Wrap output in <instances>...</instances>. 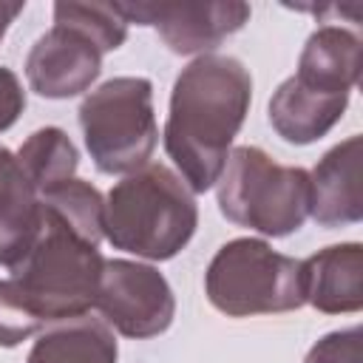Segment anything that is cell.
<instances>
[{
  "mask_svg": "<svg viewBox=\"0 0 363 363\" xmlns=\"http://www.w3.org/2000/svg\"><path fill=\"white\" fill-rule=\"evenodd\" d=\"M360 34L346 26H318L301 57L298 71L292 74L301 85L320 94H352L360 77Z\"/></svg>",
  "mask_w": 363,
  "mask_h": 363,
  "instance_id": "cell-14",
  "label": "cell"
},
{
  "mask_svg": "<svg viewBox=\"0 0 363 363\" xmlns=\"http://www.w3.org/2000/svg\"><path fill=\"white\" fill-rule=\"evenodd\" d=\"M43 230L37 187L6 145H0V267L17 269Z\"/></svg>",
  "mask_w": 363,
  "mask_h": 363,
  "instance_id": "cell-12",
  "label": "cell"
},
{
  "mask_svg": "<svg viewBox=\"0 0 363 363\" xmlns=\"http://www.w3.org/2000/svg\"><path fill=\"white\" fill-rule=\"evenodd\" d=\"M99 45L82 31L54 23L37 37L26 57V79L45 99H71L85 94L102 71Z\"/></svg>",
  "mask_w": 363,
  "mask_h": 363,
  "instance_id": "cell-9",
  "label": "cell"
},
{
  "mask_svg": "<svg viewBox=\"0 0 363 363\" xmlns=\"http://www.w3.org/2000/svg\"><path fill=\"white\" fill-rule=\"evenodd\" d=\"M40 201L48 213H54L62 224H68L91 244H99L105 238V196L91 182L74 176L40 193Z\"/></svg>",
  "mask_w": 363,
  "mask_h": 363,
  "instance_id": "cell-17",
  "label": "cell"
},
{
  "mask_svg": "<svg viewBox=\"0 0 363 363\" xmlns=\"http://www.w3.org/2000/svg\"><path fill=\"white\" fill-rule=\"evenodd\" d=\"M17 162L26 170L28 182L37 187V193H45V190L74 179V173L79 167V153L62 128L45 125V128L34 130L20 145Z\"/></svg>",
  "mask_w": 363,
  "mask_h": 363,
  "instance_id": "cell-16",
  "label": "cell"
},
{
  "mask_svg": "<svg viewBox=\"0 0 363 363\" xmlns=\"http://www.w3.org/2000/svg\"><path fill=\"white\" fill-rule=\"evenodd\" d=\"M94 306L111 329L130 340L156 337L176 318V295L167 278L130 258H105Z\"/></svg>",
  "mask_w": 363,
  "mask_h": 363,
  "instance_id": "cell-7",
  "label": "cell"
},
{
  "mask_svg": "<svg viewBox=\"0 0 363 363\" xmlns=\"http://www.w3.org/2000/svg\"><path fill=\"white\" fill-rule=\"evenodd\" d=\"M216 199L235 227L284 238L309 218V170L281 164L255 145H238L216 182Z\"/></svg>",
  "mask_w": 363,
  "mask_h": 363,
  "instance_id": "cell-4",
  "label": "cell"
},
{
  "mask_svg": "<svg viewBox=\"0 0 363 363\" xmlns=\"http://www.w3.org/2000/svg\"><path fill=\"white\" fill-rule=\"evenodd\" d=\"M199 227V204L184 179L162 164L119 179L105 196V238L113 250L147 261L179 255Z\"/></svg>",
  "mask_w": 363,
  "mask_h": 363,
  "instance_id": "cell-2",
  "label": "cell"
},
{
  "mask_svg": "<svg viewBox=\"0 0 363 363\" xmlns=\"http://www.w3.org/2000/svg\"><path fill=\"white\" fill-rule=\"evenodd\" d=\"M102 267L105 258L99 244H91L43 207V230L11 281L34 315L48 326L94 309Z\"/></svg>",
  "mask_w": 363,
  "mask_h": 363,
  "instance_id": "cell-3",
  "label": "cell"
},
{
  "mask_svg": "<svg viewBox=\"0 0 363 363\" xmlns=\"http://www.w3.org/2000/svg\"><path fill=\"white\" fill-rule=\"evenodd\" d=\"M23 111H26L23 82H20V77L11 68L0 65V133L9 130L20 119Z\"/></svg>",
  "mask_w": 363,
  "mask_h": 363,
  "instance_id": "cell-21",
  "label": "cell"
},
{
  "mask_svg": "<svg viewBox=\"0 0 363 363\" xmlns=\"http://www.w3.org/2000/svg\"><path fill=\"white\" fill-rule=\"evenodd\" d=\"M119 360V343L113 329L102 320L88 315L65 318L48 323L26 363H116Z\"/></svg>",
  "mask_w": 363,
  "mask_h": 363,
  "instance_id": "cell-15",
  "label": "cell"
},
{
  "mask_svg": "<svg viewBox=\"0 0 363 363\" xmlns=\"http://www.w3.org/2000/svg\"><path fill=\"white\" fill-rule=\"evenodd\" d=\"M303 303L323 315H349L363 306V244L343 241L301 261Z\"/></svg>",
  "mask_w": 363,
  "mask_h": 363,
  "instance_id": "cell-11",
  "label": "cell"
},
{
  "mask_svg": "<svg viewBox=\"0 0 363 363\" xmlns=\"http://www.w3.org/2000/svg\"><path fill=\"white\" fill-rule=\"evenodd\" d=\"M204 295L227 318L281 315L303 306L301 261L264 238H233L204 269Z\"/></svg>",
  "mask_w": 363,
  "mask_h": 363,
  "instance_id": "cell-5",
  "label": "cell"
},
{
  "mask_svg": "<svg viewBox=\"0 0 363 363\" xmlns=\"http://www.w3.org/2000/svg\"><path fill=\"white\" fill-rule=\"evenodd\" d=\"M85 147L99 173L128 176L147 164L159 142L153 82L147 77H113L88 91L79 111Z\"/></svg>",
  "mask_w": 363,
  "mask_h": 363,
  "instance_id": "cell-6",
  "label": "cell"
},
{
  "mask_svg": "<svg viewBox=\"0 0 363 363\" xmlns=\"http://www.w3.org/2000/svg\"><path fill=\"white\" fill-rule=\"evenodd\" d=\"M54 23L71 26L91 37L102 54L116 51L128 40V23L116 11L113 3H77V0H57L54 3Z\"/></svg>",
  "mask_w": 363,
  "mask_h": 363,
  "instance_id": "cell-18",
  "label": "cell"
},
{
  "mask_svg": "<svg viewBox=\"0 0 363 363\" xmlns=\"http://www.w3.org/2000/svg\"><path fill=\"white\" fill-rule=\"evenodd\" d=\"M250 105L252 77L235 57L201 54L179 71L162 136L193 196L218 182Z\"/></svg>",
  "mask_w": 363,
  "mask_h": 363,
  "instance_id": "cell-1",
  "label": "cell"
},
{
  "mask_svg": "<svg viewBox=\"0 0 363 363\" xmlns=\"http://www.w3.org/2000/svg\"><path fill=\"white\" fill-rule=\"evenodd\" d=\"M349 96L352 94H320L289 77L269 96V125L289 145H312L343 119Z\"/></svg>",
  "mask_w": 363,
  "mask_h": 363,
  "instance_id": "cell-13",
  "label": "cell"
},
{
  "mask_svg": "<svg viewBox=\"0 0 363 363\" xmlns=\"http://www.w3.org/2000/svg\"><path fill=\"white\" fill-rule=\"evenodd\" d=\"M23 9H26V0H14V3H9V0H0V40L6 37L9 26L14 23V17H17Z\"/></svg>",
  "mask_w": 363,
  "mask_h": 363,
  "instance_id": "cell-22",
  "label": "cell"
},
{
  "mask_svg": "<svg viewBox=\"0 0 363 363\" xmlns=\"http://www.w3.org/2000/svg\"><path fill=\"white\" fill-rule=\"evenodd\" d=\"M125 23L153 26L162 43L182 57L213 54L244 28L252 9L241 0H176V3H113Z\"/></svg>",
  "mask_w": 363,
  "mask_h": 363,
  "instance_id": "cell-8",
  "label": "cell"
},
{
  "mask_svg": "<svg viewBox=\"0 0 363 363\" xmlns=\"http://www.w3.org/2000/svg\"><path fill=\"white\" fill-rule=\"evenodd\" d=\"M363 139L354 133L329 147L309 170V216L320 227H346L363 218L360 193Z\"/></svg>",
  "mask_w": 363,
  "mask_h": 363,
  "instance_id": "cell-10",
  "label": "cell"
},
{
  "mask_svg": "<svg viewBox=\"0 0 363 363\" xmlns=\"http://www.w3.org/2000/svg\"><path fill=\"white\" fill-rule=\"evenodd\" d=\"M303 363H363V329L349 326L323 335L306 352Z\"/></svg>",
  "mask_w": 363,
  "mask_h": 363,
  "instance_id": "cell-20",
  "label": "cell"
},
{
  "mask_svg": "<svg viewBox=\"0 0 363 363\" xmlns=\"http://www.w3.org/2000/svg\"><path fill=\"white\" fill-rule=\"evenodd\" d=\"M43 329L45 323L34 315V309L28 306L17 284L11 278H3L0 281V346L3 349L20 346L23 340L40 335Z\"/></svg>",
  "mask_w": 363,
  "mask_h": 363,
  "instance_id": "cell-19",
  "label": "cell"
}]
</instances>
